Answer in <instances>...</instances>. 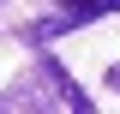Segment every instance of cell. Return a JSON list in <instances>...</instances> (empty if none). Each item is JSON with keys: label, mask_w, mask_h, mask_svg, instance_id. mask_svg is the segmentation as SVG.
Wrapping results in <instances>:
<instances>
[{"label": "cell", "mask_w": 120, "mask_h": 114, "mask_svg": "<svg viewBox=\"0 0 120 114\" xmlns=\"http://www.w3.org/2000/svg\"><path fill=\"white\" fill-rule=\"evenodd\" d=\"M36 72H42V84H54V102H66V108L90 114V96L72 84V78H66V72H60V60H54V54H42V66H36Z\"/></svg>", "instance_id": "obj_1"}, {"label": "cell", "mask_w": 120, "mask_h": 114, "mask_svg": "<svg viewBox=\"0 0 120 114\" xmlns=\"http://www.w3.org/2000/svg\"><path fill=\"white\" fill-rule=\"evenodd\" d=\"M108 84H114V90H120V66H108Z\"/></svg>", "instance_id": "obj_2"}]
</instances>
